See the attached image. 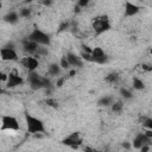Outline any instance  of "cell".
Instances as JSON below:
<instances>
[{
	"label": "cell",
	"mask_w": 152,
	"mask_h": 152,
	"mask_svg": "<svg viewBox=\"0 0 152 152\" xmlns=\"http://www.w3.org/2000/svg\"><path fill=\"white\" fill-rule=\"evenodd\" d=\"M25 126H26L27 133L32 134V135L43 134L45 132L44 122L39 118H37L32 114H25Z\"/></svg>",
	"instance_id": "obj_1"
},
{
	"label": "cell",
	"mask_w": 152,
	"mask_h": 152,
	"mask_svg": "<svg viewBox=\"0 0 152 152\" xmlns=\"http://www.w3.org/2000/svg\"><path fill=\"white\" fill-rule=\"evenodd\" d=\"M27 82L31 89L33 90H38V89H48L51 88V82L48 77H44L42 75H39L37 71L33 72H28L27 75Z\"/></svg>",
	"instance_id": "obj_2"
},
{
	"label": "cell",
	"mask_w": 152,
	"mask_h": 152,
	"mask_svg": "<svg viewBox=\"0 0 152 152\" xmlns=\"http://www.w3.org/2000/svg\"><path fill=\"white\" fill-rule=\"evenodd\" d=\"M20 129V124L18 121V119L14 115L11 114H5L1 116L0 120V131L1 132H11L12 134L18 132Z\"/></svg>",
	"instance_id": "obj_3"
},
{
	"label": "cell",
	"mask_w": 152,
	"mask_h": 152,
	"mask_svg": "<svg viewBox=\"0 0 152 152\" xmlns=\"http://www.w3.org/2000/svg\"><path fill=\"white\" fill-rule=\"evenodd\" d=\"M27 39H30L38 46H50V44H51L50 34H48L45 31H43L40 28H33L28 33Z\"/></svg>",
	"instance_id": "obj_4"
},
{
	"label": "cell",
	"mask_w": 152,
	"mask_h": 152,
	"mask_svg": "<svg viewBox=\"0 0 152 152\" xmlns=\"http://www.w3.org/2000/svg\"><path fill=\"white\" fill-rule=\"evenodd\" d=\"M91 27L96 34H101V33H104L106 31H108L110 28V21H109L108 15L102 14V15L94 18V20L91 23Z\"/></svg>",
	"instance_id": "obj_5"
},
{
	"label": "cell",
	"mask_w": 152,
	"mask_h": 152,
	"mask_svg": "<svg viewBox=\"0 0 152 152\" xmlns=\"http://www.w3.org/2000/svg\"><path fill=\"white\" fill-rule=\"evenodd\" d=\"M0 59L4 62H15L19 61L18 52L12 44H7L0 48Z\"/></svg>",
	"instance_id": "obj_6"
},
{
	"label": "cell",
	"mask_w": 152,
	"mask_h": 152,
	"mask_svg": "<svg viewBox=\"0 0 152 152\" xmlns=\"http://www.w3.org/2000/svg\"><path fill=\"white\" fill-rule=\"evenodd\" d=\"M24 82H25V80L20 75L19 70L17 68H12L8 71V78H7V82L5 86H6V88H15V87L23 86Z\"/></svg>",
	"instance_id": "obj_7"
},
{
	"label": "cell",
	"mask_w": 152,
	"mask_h": 152,
	"mask_svg": "<svg viewBox=\"0 0 152 152\" xmlns=\"http://www.w3.org/2000/svg\"><path fill=\"white\" fill-rule=\"evenodd\" d=\"M19 63L28 72L37 71V69L39 68V59L36 56H28V55H26V56H24V57H21L19 59Z\"/></svg>",
	"instance_id": "obj_8"
},
{
	"label": "cell",
	"mask_w": 152,
	"mask_h": 152,
	"mask_svg": "<svg viewBox=\"0 0 152 152\" xmlns=\"http://www.w3.org/2000/svg\"><path fill=\"white\" fill-rule=\"evenodd\" d=\"M90 57H91V62L93 63H96V64H104L108 62V56L107 53L104 52V50L100 46H96V48H93L91 49V53H90Z\"/></svg>",
	"instance_id": "obj_9"
},
{
	"label": "cell",
	"mask_w": 152,
	"mask_h": 152,
	"mask_svg": "<svg viewBox=\"0 0 152 152\" xmlns=\"http://www.w3.org/2000/svg\"><path fill=\"white\" fill-rule=\"evenodd\" d=\"M62 144L65 145V146H68V147H70V148L77 150V148L80 147V145L82 144V138L80 137L78 133L75 132V133L68 135L66 138H64V139L62 140Z\"/></svg>",
	"instance_id": "obj_10"
},
{
	"label": "cell",
	"mask_w": 152,
	"mask_h": 152,
	"mask_svg": "<svg viewBox=\"0 0 152 152\" xmlns=\"http://www.w3.org/2000/svg\"><path fill=\"white\" fill-rule=\"evenodd\" d=\"M151 140L152 139L147 138L142 132H140V133H137V135L133 138L131 145H132L133 148H135V150L139 151L144 145H151Z\"/></svg>",
	"instance_id": "obj_11"
},
{
	"label": "cell",
	"mask_w": 152,
	"mask_h": 152,
	"mask_svg": "<svg viewBox=\"0 0 152 152\" xmlns=\"http://www.w3.org/2000/svg\"><path fill=\"white\" fill-rule=\"evenodd\" d=\"M65 58H66V61H68L70 68H75V69H76V68H82L83 64H84V62H83V59L81 58V56L77 55V53H75V52H71V51L66 52Z\"/></svg>",
	"instance_id": "obj_12"
},
{
	"label": "cell",
	"mask_w": 152,
	"mask_h": 152,
	"mask_svg": "<svg viewBox=\"0 0 152 152\" xmlns=\"http://www.w3.org/2000/svg\"><path fill=\"white\" fill-rule=\"evenodd\" d=\"M21 48H23V51H24L26 55H28V56H34V55H36V51H37V49H38V45L26 38V39H24V40L21 42Z\"/></svg>",
	"instance_id": "obj_13"
},
{
	"label": "cell",
	"mask_w": 152,
	"mask_h": 152,
	"mask_svg": "<svg viewBox=\"0 0 152 152\" xmlns=\"http://www.w3.org/2000/svg\"><path fill=\"white\" fill-rule=\"evenodd\" d=\"M140 11V7L131 1H126L125 2V8H124V13L126 17H134L135 14H138Z\"/></svg>",
	"instance_id": "obj_14"
},
{
	"label": "cell",
	"mask_w": 152,
	"mask_h": 152,
	"mask_svg": "<svg viewBox=\"0 0 152 152\" xmlns=\"http://www.w3.org/2000/svg\"><path fill=\"white\" fill-rule=\"evenodd\" d=\"M4 20L11 25H14L19 21V14L18 11H8L5 15H4Z\"/></svg>",
	"instance_id": "obj_15"
},
{
	"label": "cell",
	"mask_w": 152,
	"mask_h": 152,
	"mask_svg": "<svg viewBox=\"0 0 152 152\" xmlns=\"http://www.w3.org/2000/svg\"><path fill=\"white\" fill-rule=\"evenodd\" d=\"M132 87H133L134 90L140 91V90H144L146 88V84H145L142 78H140L138 76H133V78H132Z\"/></svg>",
	"instance_id": "obj_16"
},
{
	"label": "cell",
	"mask_w": 152,
	"mask_h": 152,
	"mask_svg": "<svg viewBox=\"0 0 152 152\" xmlns=\"http://www.w3.org/2000/svg\"><path fill=\"white\" fill-rule=\"evenodd\" d=\"M113 102H114V99L113 96H109V95H103L97 100V104L100 107H110Z\"/></svg>",
	"instance_id": "obj_17"
},
{
	"label": "cell",
	"mask_w": 152,
	"mask_h": 152,
	"mask_svg": "<svg viewBox=\"0 0 152 152\" xmlns=\"http://www.w3.org/2000/svg\"><path fill=\"white\" fill-rule=\"evenodd\" d=\"M46 71H48V74H49L50 76H58V75L62 72V69H61V66L58 65V63H50Z\"/></svg>",
	"instance_id": "obj_18"
},
{
	"label": "cell",
	"mask_w": 152,
	"mask_h": 152,
	"mask_svg": "<svg viewBox=\"0 0 152 152\" xmlns=\"http://www.w3.org/2000/svg\"><path fill=\"white\" fill-rule=\"evenodd\" d=\"M119 94H120V96L124 100H131V99H133V91L129 88H127V87H120Z\"/></svg>",
	"instance_id": "obj_19"
},
{
	"label": "cell",
	"mask_w": 152,
	"mask_h": 152,
	"mask_svg": "<svg viewBox=\"0 0 152 152\" xmlns=\"http://www.w3.org/2000/svg\"><path fill=\"white\" fill-rule=\"evenodd\" d=\"M110 109L113 113H116V114H120L122 110H124V102L122 101H114L110 106Z\"/></svg>",
	"instance_id": "obj_20"
},
{
	"label": "cell",
	"mask_w": 152,
	"mask_h": 152,
	"mask_svg": "<svg viewBox=\"0 0 152 152\" xmlns=\"http://www.w3.org/2000/svg\"><path fill=\"white\" fill-rule=\"evenodd\" d=\"M104 81L108 82V83H110V84H114V83H116L119 81V75L116 72H110V74H108L104 77Z\"/></svg>",
	"instance_id": "obj_21"
},
{
	"label": "cell",
	"mask_w": 152,
	"mask_h": 152,
	"mask_svg": "<svg viewBox=\"0 0 152 152\" xmlns=\"http://www.w3.org/2000/svg\"><path fill=\"white\" fill-rule=\"evenodd\" d=\"M18 14H19V18H28L31 15V8L28 7H23L18 11Z\"/></svg>",
	"instance_id": "obj_22"
},
{
	"label": "cell",
	"mask_w": 152,
	"mask_h": 152,
	"mask_svg": "<svg viewBox=\"0 0 152 152\" xmlns=\"http://www.w3.org/2000/svg\"><path fill=\"white\" fill-rule=\"evenodd\" d=\"M142 128L144 129H152V118L145 116L142 119Z\"/></svg>",
	"instance_id": "obj_23"
},
{
	"label": "cell",
	"mask_w": 152,
	"mask_h": 152,
	"mask_svg": "<svg viewBox=\"0 0 152 152\" xmlns=\"http://www.w3.org/2000/svg\"><path fill=\"white\" fill-rule=\"evenodd\" d=\"M58 65L61 66L62 70H69V69H70V65H69V63H68L65 56L61 57V59H59V62H58Z\"/></svg>",
	"instance_id": "obj_24"
},
{
	"label": "cell",
	"mask_w": 152,
	"mask_h": 152,
	"mask_svg": "<svg viewBox=\"0 0 152 152\" xmlns=\"http://www.w3.org/2000/svg\"><path fill=\"white\" fill-rule=\"evenodd\" d=\"M7 78H8V71L0 70V84H6Z\"/></svg>",
	"instance_id": "obj_25"
},
{
	"label": "cell",
	"mask_w": 152,
	"mask_h": 152,
	"mask_svg": "<svg viewBox=\"0 0 152 152\" xmlns=\"http://www.w3.org/2000/svg\"><path fill=\"white\" fill-rule=\"evenodd\" d=\"M46 104H48L49 107L57 108V107H58V101H57L56 99H53V97H49V99L46 100Z\"/></svg>",
	"instance_id": "obj_26"
},
{
	"label": "cell",
	"mask_w": 152,
	"mask_h": 152,
	"mask_svg": "<svg viewBox=\"0 0 152 152\" xmlns=\"http://www.w3.org/2000/svg\"><path fill=\"white\" fill-rule=\"evenodd\" d=\"M76 5H77V7L81 10V8H84V7H87V6L89 5V1H88V0H81V1H78Z\"/></svg>",
	"instance_id": "obj_27"
},
{
	"label": "cell",
	"mask_w": 152,
	"mask_h": 152,
	"mask_svg": "<svg viewBox=\"0 0 152 152\" xmlns=\"http://www.w3.org/2000/svg\"><path fill=\"white\" fill-rule=\"evenodd\" d=\"M121 146H122L124 151H129V150H131V147H132V145H131V141H127V140L122 141Z\"/></svg>",
	"instance_id": "obj_28"
},
{
	"label": "cell",
	"mask_w": 152,
	"mask_h": 152,
	"mask_svg": "<svg viewBox=\"0 0 152 152\" xmlns=\"http://www.w3.org/2000/svg\"><path fill=\"white\" fill-rule=\"evenodd\" d=\"M64 81H65V77L59 78V80L56 82V86H57V87H62V86H63V83H64Z\"/></svg>",
	"instance_id": "obj_29"
},
{
	"label": "cell",
	"mask_w": 152,
	"mask_h": 152,
	"mask_svg": "<svg viewBox=\"0 0 152 152\" xmlns=\"http://www.w3.org/2000/svg\"><path fill=\"white\" fill-rule=\"evenodd\" d=\"M83 152H96L94 148H91L90 146H87V147H84V150H83Z\"/></svg>",
	"instance_id": "obj_30"
},
{
	"label": "cell",
	"mask_w": 152,
	"mask_h": 152,
	"mask_svg": "<svg viewBox=\"0 0 152 152\" xmlns=\"http://www.w3.org/2000/svg\"><path fill=\"white\" fill-rule=\"evenodd\" d=\"M43 4H44V5H45V6H50V5H51V4H52V2H51V1H44V2H43Z\"/></svg>",
	"instance_id": "obj_31"
},
{
	"label": "cell",
	"mask_w": 152,
	"mask_h": 152,
	"mask_svg": "<svg viewBox=\"0 0 152 152\" xmlns=\"http://www.w3.org/2000/svg\"><path fill=\"white\" fill-rule=\"evenodd\" d=\"M1 8H2V2L0 1V10H1Z\"/></svg>",
	"instance_id": "obj_32"
},
{
	"label": "cell",
	"mask_w": 152,
	"mask_h": 152,
	"mask_svg": "<svg viewBox=\"0 0 152 152\" xmlns=\"http://www.w3.org/2000/svg\"><path fill=\"white\" fill-rule=\"evenodd\" d=\"M2 91V88H1V84H0V93Z\"/></svg>",
	"instance_id": "obj_33"
},
{
	"label": "cell",
	"mask_w": 152,
	"mask_h": 152,
	"mask_svg": "<svg viewBox=\"0 0 152 152\" xmlns=\"http://www.w3.org/2000/svg\"><path fill=\"white\" fill-rule=\"evenodd\" d=\"M124 152H129V151H124Z\"/></svg>",
	"instance_id": "obj_34"
},
{
	"label": "cell",
	"mask_w": 152,
	"mask_h": 152,
	"mask_svg": "<svg viewBox=\"0 0 152 152\" xmlns=\"http://www.w3.org/2000/svg\"><path fill=\"white\" fill-rule=\"evenodd\" d=\"M0 61H1V59H0Z\"/></svg>",
	"instance_id": "obj_35"
}]
</instances>
